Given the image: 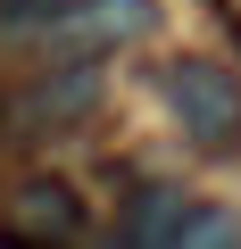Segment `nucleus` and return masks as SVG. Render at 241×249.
I'll list each match as a JSON object with an SVG mask.
<instances>
[{
    "label": "nucleus",
    "instance_id": "1",
    "mask_svg": "<svg viewBox=\"0 0 241 249\" xmlns=\"http://www.w3.org/2000/svg\"><path fill=\"white\" fill-rule=\"evenodd\" d=\"M158 100L200 158H241V75L216 58H167Z\"/></svg>",
    "mask_w": 241,
    "mask_h": 249
},
{
    "label": "nucleus",
    "instance_id": "5",
    "mask_svg": "<svg viewBox=\"0 0 241 249\" xmlns=\"http://www.w3.org/2000/svg\"><path fill=\"white\" fill-rule=\"evenodd\" d=\"M67 9H83V0H0V34H42Z\"/></svg>",
    "mask_w": 241,
    "mask_h": 249
},
{
    "label": "nucleus",
    "instance_id": "3",
    "mask_svg": "<svg viewBox=\"0 0 241 249\" xmlns=\"http://www.w3.org/2000/svg\"><path fill=\"white\" fill-rule=\"evenodd\" d=\"M150 25H158L150 0H83V9H67V17H58V25H42V34H50V50H58V58H108V50L142 42Z\"/></svg>",
    "mask_w": 241,
    "mask_h": 249
},
{
    "label": "nucleus",
    "instance_id": "2",
    "mask_svg": "<svg viewBox=\"0 0 241 249\" xmlns=\"http://www.w3.org/2000/svg\"><path fill=\"white\" fill-rule=\"evenodd\" d=\"M92 232V208L67 175H25L0 208V249H75Z\"/></svg>",
    "mask_w": 241,
    "mask_h": 249
},
{
    "label": "nucleus",
    "instance_id": "4",
    "mask_svg": "<svg viewBox=\"0 0 241 249\" xmlns=\"http://www.w3.org/2000/svg\"><path fill=\"white\" fill-rule=\"evenodd\" d=\"M92 100H100V58H67L58 75H34V83L17 91V124L50 133V124H75Z\"/></svg>",
    "mask_w": 241,
    "mask_h": 249
}]
</instances>
